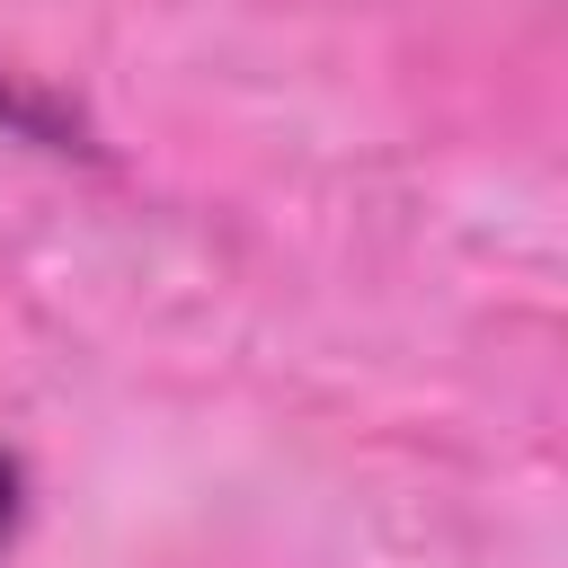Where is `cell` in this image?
I'll return each mask as SVG.
<instances>
[{
	"mask_svg": "<svg viewBox=\"0 0 568 568\" xmlns=\"http://www.w3.org/2000/svg\"><path fill=\"white\" fill-rule=\"evenodd\" d=\"M18 524H27V470H18V453H0V559H9Z\"/></svg>",
	"mask_w": 568,
	"mask_h": 568,
	"instance_id": "6da1fadb",
	"label": "cell"
}]
</instances>
